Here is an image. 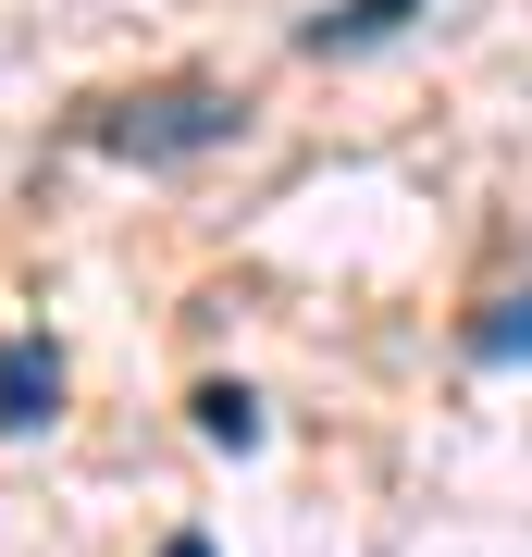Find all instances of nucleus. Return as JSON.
Listing matches in <instances>:
<instances>
[{"instance_id": "obj_2", "label": "nucleus", "mask_w": 532, "mask_h": 557, "mask_svg": "<svg viewBox=\"0 0 532 557\" xmlns=\"http://www.w3.org/2000/svg\"><path fill=\"white\" fill-rule=\"evenodd\" d=\"M50 397H62V359L50 347H0V434H25V421H50Z\"/></svg>"}, {"instance_id": "obj_6", "label": "nucleus", "mask_w": 532, "mask_h": 557, "mask_svg": "<svg viewBox=\"0 0 532 557\" xmlns=\"http://www.w3.org/2000/svg\"><path fill=\"white\" fill-rule=\"evenodd\" d=\"M161 557H211V545H198V533H174V545H161Z\"/></svg>"}, {"instance_id": "obj_3", "label": "nucleus", "mask_w": 532, "mask_h": 557, "mask_svg": "<svg viewBox=\"0 0 532 557\" xmlns=\"http://www.w3.org/2000/svg\"><path fill=\"white\" fill-rule=\"evenodd\" d=\"M409 13H421V0H347V13H322L297 50H322V62H335V50H372V38H396Z\"/></svg>"}, {"instance_id": "obj_4", "label": "nucleus", "mask_w": 532, "mask_h": 557, "mask_svg": "<svg viewBox=\"0 0 532 557\" xmlns=\"http://www.w3.org/2000/svg\"><path fill=\"white\" fill-rule=\"evenodd\" d=\"M198 434L211 446H260V397L248 384H198Z\"/></svg>"}, {"instance_id": "obj_1", "label": "nucleus", "mask_w": 532, "mask_h": 557, "mask_svg": "<svg viewBox=\"0 0 532 557\" xmlns=\"http://www.w3.org/2000/svg\"><path fill=\"white\" fill-rule=\"evenodd\" d=\"M248 124L236 87H211V75H174V87H124V100H99L87 137L112 149V161H198V149H223Z\"/></svg>"}, {"instance_id": "obj_5", "label": "nucleus", "mask_w": 532, "mask_h": 557, "mask_svg": "<svg viewBox=\"0 0 532 557\" xmlns=\"http://www.w3.org/2000/svg\"><path fill=\"white\" fill-rule=\"evenodd\" d=\"M471 347H483V359H520V347H532V298H508V310H495Z\"/></svg>"}]
</instances>
